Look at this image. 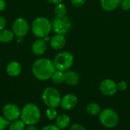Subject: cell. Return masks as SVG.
Wrapping results in <instances>:
<instances>
[{"label": "cell", "instance_id": "6da1fadb", "mask_svg": "<svg viewBox=\"0 0 130 130\" xmlns=\"http://www.w3.org/2000/svg\"><path fill=\"white\" fill-rule=\"evenodd\" d=\"M56 70L53 61L46 58L37 59L32 66V73L40 81L50 79Z\"/></svg>", "mask_w": 130, "mask_h": 130}, {"label": "cell", "instance_id": "7a4b0ae2", "mask_svg": "<svg viewBox=\"0 0 130 130\" xmlns=\"http://www.w3.org/2000/svg\"><path fill=\"white\" fill-rule=\"evenodd\" d=\"M41 118V112L39 107L34 104L28 103L21 110L20 119L25 125H36Z\"/></svg>", "mask_w": 130, "mask_h": 130}, {"label": "cell", "instance_id": "3957f363", "mask_svg": "<svg viewBox=\"0 0 130 130\" xmlns=\"http://www.w3.org/2000/svg\"><path fill=\"white\" fill-rule=\"evenodd\" d=\"M31 30L36 37L43 39L47 37L52 30L51 21L45 17L36 18L31 24Z\"/></svg>", "mask_w": 130, "mask_h": 130}, {"label": "cell", "instance_id": "277c9868", "mask_svg": "<svg viewBox=\"0 0 130 130\" xmlns=\"http://www.w3.org/2000/svg\"><path fill=\"white\" fill-rule=\"evenodd\" d=\"M74 62L73 55L68 51H62L58 53L54 59L53 63L56 70L66 72L70 69Z\"/></svg>", "mask_w": 130, "mask_h": 130}, {"label": "cell", "instance_id": "5b68a950", "mask_svg": "<svg viewBox=\"0 0 130 130\" xmlns=\"http://www.w3.org/2000/svg\"><path fill=\"white\" fill-rule=\"evenodd\" d=\"M61 94L59 91L53 87L45 88L42 93V100L44 104L48 107L57 108L60 106Z\"/></svg>", "mask_w": 130, "mask_h": 130}, {"label": "cell", "instance_id": "8992f818", "mask_svg": "<svg viewBox=\"0 0 130 130\" xmlns=\"http://www.w3.org/2000/svg\"><path fill=\"white\" fill-rule=\"evenodd\" d=\"M99 120L104 126L109 129L116 127L120 120L117 113L110 108H107L101 111L99 113Z\"/></svg>", "mask_w": 130, "mask_h": 130}, {"label": "cell", "instance_id": "52a82bcc", "mask_svg": "<svg viewBox=\"0 0 130 130\" xmlns=\"http://www.w3.org/2000/svg\"><path fill=\"white\" fill-rule=\"evenodd\" d=\"M52 30L56 34H63L65 35L69 32L72 27V22L68 17L63 18H56L52 22Z\"/></svg>", "mask_w": 130, "mask_h": 130}, {"label": "cell", "instance_id": "ba28073f", "mask_svg": "<svg viewBox=\"0 0 130 130\" xmlns=\"http://www.w3.org/2000/svg\"><path fill=\"white\" fill-rule=\"evenodd\" d=\"M29 31V24L23 18L15 19L12 24V32L17 37H24Z\"/></svg>", "mask_w": 130, "mask_h": 130}, {"label": "cell", "instance_id": "9c48e42d", "mask_svg": "<svg viewBox=\"0 0 130 130\" xmlns=\"http://www.w3.org/2000/svg\"><path fill=\"white\" fill-rule=\"evenodd\" d=\"M3 117L9 122L18 120L21 116L20 108L14 104H8L2 108Z\"/></svg>", "mask_w": 130, "mask_h": 130}, {"label": "cell", "instance_id": "30bf717a", "mask_svg": "<svg viewBox=\"0 0 130 130\" xmlns=\"http://www.w3.org/2000/svg\"><path fill=\"white\" fill-rule=\"evenodd\" d=\"M101 92L105 96H113L118 91L117 84L111 79L103 80L99 86Z\"/></svg>", "mask_w": 130, "mask_h": 130}, {"label": "cell", "instance_id": "8fae6325", "mask_svg": "<svg viewBox=\"0 0 130 130\" xmlns=\"http://www.w3.org/2000/svg\"><path fill=\"white\" fill-rule=\"evenodd\" d=\"M78 103V98L75 94H67L61 99L60 107L64 110H71L74 109Z\"/></svg>", "mask_w": 130, "mask_h": 130}, {"label": "cell", "instance_id": "7c38bea8", "mask_svg": "<svg viewBox=\"0 0 130 130\" xmlns=\"http://www.w3.org/2000/svg\"><path fill=\"white\" fill-rule=\"evenodd\" d=\"M50 46L53 49L56 50H59L62 49L66 43V39L65 35L63 34H56L53 36L50 39Z\"/></svg>", "mask_w": 130, "mask_h": 130}, {"label": "cell", "instance_id": "4fadbf2b", "mask_svg": "<svg viewBox=\"0 0 130 130\" xmlns=\"http://www.w3.org/2000/svg\"><path fill=\"white\" fill-rule=\"evenodd\" d=\"M47 48L46 42L41 38L36 40L32 44V51L36 56H41L44 54Z\"/></svg>", "mask_w": 130, "mask_h": 130}, {"label": "cell", "instance_id": "5bb4252c", "mask_svg": "<svg viewBox=\"0 0 130 130\" xmlns=\"http://www.w3.org/2000/svg\"><path fill=\"white\" fill-rule=\"evenodd\" d=\"M6 72L11 77H17L21 72V66L16 61L9 62L6 67Z\"/></svg>", "mask_w": 130, "mask_h": 130}, {"label": "cell", "instance_id": "9a60e30c", "mask_svg": "<svg viewBox=\"0 0 130 130\" xmlns=\"http://www.w3.org/2000/svg\"><path fill=\"white\" fill-rule=\"evenodd\" d=\"M65 82L71 86H75L79 82L78 74L72 70H68L65 72Z\"/></svg>", "mask_w": 130, "mask_h": 130}, {"label": "cell", "instance_id": "2e32d148", "mask_svg": "<svg viewBox=\"0 0 130 130\" xmlns=\"http://www.w3.org/2000/svg\"><path fill=\"white\" fill-rule=\"evenodd\" d=\"M121 0H101V8L106 11H112L120 6Z\"/></svg>", "mask_w": 130, "mask_h": 130}, {"label": "cell", "instance_id": "e0dca14e", "mask_svg": "<svg viewBox=\"0 0 130 130\" xmlns=\"http://www.w3.org/2000/svg\"><path fill=\"white\" fill-rule=\"evenodd\" d=\"M70 124V117L65 113L58 115L56 119V125L60 129L67 128Z\"/></svg>", "mask_w": 130, "mask_h": 130}, {"label": "cell", "instance_id": "ac0fdd59", "mask_svg": "<svg viewBox=\"0 0 130 130\" xmlns=\"http://www.w3.org/2000/svg\"><path fill=\"white\" fill-rule=\"evenodd\" d=\"M14 33L8 30V29H4L0 31V42L6 43L11 42L14 39Z\"/></svg>", "mask_w": 130, "mask_h": 130}, {"label": "cell", "instance_id": "d6986e66", "mask_svg": "<svg viewBox=\"0 0 130 130\" xmlns=\"http://www.w3.org/2000/svg\"><path fill=\"white\" fill-rule=\"evenodd\" d=\"M51 79L54 84L61 85L65 82V72L59 70H56L53 74Z\"/></svg>", "mask_w": 130, "mask_h": 130}, {"label": "cell", "instance_id": "ffe728a7", "mask_svg": "<svg viewBox=\"0 0 130 130\" xmlns=\"http://www.w3.org/2000/svg\"><path fill=\"white\" fill-rule=\"evenodd\" d=\"M67 13V8L66 5L62 3H59L56 5V6L54 8V14L56 18H63L66 16Z\"/></svg>", "mask_w": 130, "mask_h": 130}, {"label": "cell", "instance_id": "44dd1931", "mask_svg": "<svg viewBox=\"0 0 130 130\" xmlns=\"http://www.w3.org/2000/svg\"><path fill=\"white\" fill-rule=\"evenodd\" d=\"M86 111L88 114L95 116V115L99 114L101 110V107L99 104L96 103H90L86 107Z\"/></svg>", "mask_w": 130, "mask_h": 130}, {"label": "cell", "instance_id": "7402d4cb", "mask_svg": "<svg viewBox=\"0 0 130 130\" xmlns=\"http://www.w3.org/2000/svg\"><path fill=\"white\" fill-rule=\"evenodd\" d=\"M9 130H25V123L21 120H16L14 121L10 122L8 125Z\"/></svg>", "mask_w": 130, "mask_h": 130}, {"label": "cell", "instance_id": "603a6c76", "mask_svg": "<svg viewBox=\"0 0 130 130\" xmlns=\"http://www.w3.org/2000/svg\"><path fill=\"white\" fill-rule=\"evenodd\" d=\"M46 117L50 120H56L57 116H58V113H57V110H56V108H54V107H48L46 109Z\"/></svg>", "mask_w": 130, "mask_h": 130}, {"label": "cell", "instance_id": "cb8c5ba5", "mask_svg": "<svg viewBox=\"0 0 130 130\" xmlns=\"http://www.w3.org/2000/svg\"><path fill=\"white\" fill-rule=\"evenodd\" d=\"M10 122L8 121L3 116L0 115V130H5L7 126H8Z\"/></svg>", "mask_w": 130, "mask_h": 130}, {"label": "cell", "instance_id": "d4e9b609", "mask_svg": "<svg viewBox=\"0 0 130 130\" xmlns=\"http://www.w3.org/2000/svg\"><path fill=\"white\" fill-rule=\"evenodd\" d=\"M120 6L124 11H129L130 10V0H121Z\"/></svg>", "mask_w": 130, "mask_h": 130}, {"label": "cell", "instance_id": "484cf974", "mask_svg": "<svg viewBox=\"0 0 130 130\" xmlns=\"http://www.w3.org/2000/svg\"><path fill=\"white\" fill-rule=\"evenodd\" d=\"M72 5L75 8H80L83 6L86 2V0H72Z\"/></svg>", "mask_w": 130, "mask_h": 130}, {"label": "cell", "instance_id": "4316f807", "mask_svg": "<svg viewBox=\"0 0 130 130\" xmlns=\"http://www.w3.org/2000/svg\"><path fill=\"white\" fill-rule=\"evenodd\" d=\"M117 88H118L119 91H126L128 88V84L125 81H121V82H118Z\"/></svg>", "mask_w": 130, "mask_h": 130}, {"label": "cell", "instance_id": "83f0119b", "mask_svg": "<svg viewBox=\"0 0 130 130\" xmlns=\"http://www.w3.org/2000/svg\"><path fill=\"white\" fill-rule=\"evenodd\" d=\"M69 130H85V128L84 126L79 123H75L72 125L69 128Z\"/></svg>", "mask_w": 130, "mask_h": 130}, {"label": "cell", "instance_id": "f1b7e54d", "mask_svg": "<svg viewBox=\"0 0 130 130\" xmlns=\"http://www.w3.org/2000/svg\"><path fill=\"white\" fill-rule=\"evenodd\" d=\"M40 130H61L59 128H58L56 126V125H53V124H50V125H47L46 126H44L43 128H42Z\"/></svg>", "mask_w": 130, "mask_h": 130}, {"label": "cell", "instance_id": "f546056e", "mask_svg": "<svg viewBox=\"0 0 130 130\" xmlns=\"http://www.w3.org/2000/svg\"><path fill=\"white\" fill-rule=\"evenodd\" d=\"M6 26V20L4 17L0 16V31L5 29Z\"/></svg>", "mask_w": 130, "mask_h": 130}, {"label": "cell", "instance_id": "4dcf8cb0", "mask_svg": "<svg viewBox=\"0 0 130 130\" xmlns=\"http://www.w3.org/2000/svg\"><path fill=\"white\" fill-rule=\"evenodd\" d=\"M6 6V3L5 0H0V11H2L5 10Z\"/></svg>", "mask_w": 130, "mask_h": 130}, {"label": "cell", "instance_id": "1f68e13d", "mask_svg": "<svg viewBox=\"0 0 130 130\" xmlns=\"http://www.w3.org/2000/svg\"><path fill=\"white\" fill-rule=\"evenodd\" d=\"M25 130H38V129L35 126V125H28L25 127Z\"/></svg>", "mask_w": 130, "mask_h": 130}, {"label": "cell", "instance_id": "d6a6232c", "mask_svg": "<svg viewBox=\"0 0 130 130\" xmlns=\"http://www.w3.org/2000/svg\"><path fill=\"white\" fill-rule=\"evenodd\" d=\"M46 1L51 4H55V5H58L59 3H62V0H46Z\"/></svg>", "mask_w": 130, "mask_h": 130}, {"label": "cell", "instance_id": "836d02e7", "mask_svg": "<svg viewBox=\"0 0 130 130\" xmlns=\"http://www.w3.org/2000/svg\"><path fill=\"white\" fill-rule=\"evenodd\" d=\"M22 39H23V37H18V39H17V42H18V43H21V42H22Z\"/></svg>", "mask_w": 130, "mask_h": 130}]
</instances>
